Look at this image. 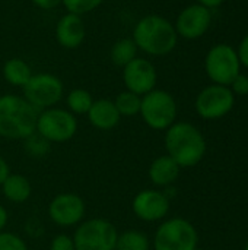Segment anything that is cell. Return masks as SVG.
Instances as JSON below:
<instances>
[{
    "label": "cell",
    "instance_id": "6da1fadb",
    "mask_svg": "<svg viewBox=\"0 0 248 250\" xmlns=\"http://www.w3.org/2000/svg\"><path fill=\"white\" fill-rule=\"evenodd\" d=\"M167 155L181 168L197 166L206 154V141L202 132L191 123L175 122L165 130Z\"/></svg>",
    "mask_w": 248,
    "mask_h": 250
},
{
    "label": "cell",
    "instance_id": "7a4b0ae2",
    "mask_svg": "<svg viewBox=\"0 0 248 250\" xmlns=\"http://www.w3.org/2000/svg\"><path fill=\"white\" fill-rule=\"evenodd\" d=\"M133 41L149 56H167L178 42V34L171 21L161 15H146L133 28Z\"/></svg>",
    "mask_w": 248,
    "mask_h": 250
},
{
    "label": "cell",
    "instance_id": "3957f363",
    "mask_svg": "<svg viewBox=\"0 0 248 250\" xmlns=\"http://www.w3.org/2000/svg\"><path fill=\"white\" fill-rule=\"evenodd\" d=\"M38 110L23 97L4 94L0 97V136L1 139L23 141L35 132Z\"/></svg>",
    "mask_w": 248,
    "mask_h": 250
},
{
    "label": "cell",
    "instance_id": "277c9868",
    "mask_svg": "<svg viewBox=\"0 0 248 250\" xmlns=\"http://www.w3.org/2000/svg\"><path fill=\"white\" fill-rule=\"evenodd\" d=\"M177 101L164 89H152L142 97L139 116L153 130H167L177 120Z\"/></svg>",
    "mask_w": 248,
    "mask_h": 250
},
{
    "label": "cell",
    "instance_id": "5b68a950",
    "mask_svg": "<svg viewBox=\"0 0 248 250\" xmlns=\"http://www.w3.org/2000/svg\"><path fill=\"white\" fill-rule=\"evenodd\" d=\"M76 250H115L118 231L105 218L83 220L73 233Z\"/></svg>",
    "mask_w": 248,
    "mask_h": 250
},
{
    "label": "cell",
    "instance_id": "8992f818",
    "mask_svg": "<svg viewBox=\"0 0 248 250\" xmlns=\"http://www.w3.org/2000/svg\"><path fill=\"white\" fill-rule=\"evenodd\" d=\"M199 236L194 226L184 218H170L155 231L153 250H194Z\"/></svg>",
    "mask_w": 248,
    "mask_h": 250
},
{
    "label": "cell",
    "instance_id": "52a82bcc",
    "mask_svg": "<svg viewBox=\"0 0 248 250\" xmlns=\"http://www.w3.org/2000/svg\"><path fill=\"white\" fill-rule=\"evenodd\" d=\"M35 132L50 144H64L77 132V119L67 108L51 107L38 113Z\"/></svg>",
    "mask_w": 248,
    "mask_h": 250
},
{
    "label": "cell",
    "instance_id": "ba28073f",
    "mask_svg": "<svg viewBox=\"0 0 248 250\" xmlns=\"http://www.w3.org/2000/svg\"><path fill=\"white\" fill-rule=\"evenodd\" d=\"M205 70L213 83L229 86L235 76L241 73L237 50L225 42L213 45L205 57Z\"/></svg>",
    "mask_w": 248,
    "mask_h": 250
},
{
    "label": "cell",
    "instance_id": "9c48e42d",
    "mask_svg": "<svg viewBox=\"0 0 248 250\" xmlns=\"http://www.w3.org/2000/svg\"><path fill=\"white\" fill-rule=\"evenodd\" d=\"M23 98L38 111L56 107L64 94L63 82L53 73L32 75L26 85L22 88Z\"/></svg>",
    "mask_w": 248,
    "mask_h": 250
},
{
    "label": "cell",
    "instance_id": "30bf717a",
    "mask_svg": "<svg viewBox=\"0 0 248 250\" xmlns=\"http://www.w3.org/2000/svg\"><path fill=\"white\" fill-rule=\"evenodd\" d=\"M235 104V95L229 86L212 83L203 88L194 101L197 114L205 120H216L227 116Z\"/></svg>",
    "mask_w": 248,
    "mask_h": 250
},
{
    "label": "cell",
    "instance_id": "8fae6325",
    "mask_svg": "<svg viewBox=\"0 0 248 250\" xmlns=\"http://www.w3.org/2000/svg\"><path fill=\"white\" fill-rule=\"evenodd\" d=\"M47 214L51 223L60 229L77 227L85 220L86 204L76 193H58L50 201Z\"/></svg>",
    "mask_w": 248,
    "mask_h": 250
},
{
    "label": "cell",
    "instance_id": "7c38bea8",
    "mask_svg": "<svg viewBox=\"0 0 248 250\" xmlns=\"http://www.w3.org/2000/svg\"><path fill=\"white\" fill-rule=\"evenodd\" d=\"M212 25V10L200 3L186 6L177 16L174 23L178 37L186 40H197L203 37Z\"/></svg>",
    "mask_w": 248,
    "mask_h": 250
},
{
    "label": "cell",
    "instance_id": "4fadbf2b",
    "mask_svg": "<svg viewBox=\"0 0 248 250\" xmlns=\"http://www.w3.org/2000/svg\"><path fill=\"white\" fill-rule=\"evenodd\" d=\"M156 81V67L148 59L136 57L123 67V82L126 89L140 97L155 89Z\"/></svg>",
    "mask_w": 248,
    "mask_h": 250
},
{
    "label": "cell",
    "instance_id": "5bb4252c",
    "mask_svg": "<svg viewBox=\"0 0 248 250\" xmlns=\"http://www.w3.org/2000/svg\"><path fill=\"white\" fill-rule=\"evenodd\" d=\"M132 211L137 220L156 223L164 220L170 212L168 196L156 189H145L136 193L132 201Z\"/></svg>",
    "mask_w": 248,
    "mask_h": 250
},
{
    "label": "cell",
    "instance_id": "9a60e30c",
    "mask_svg": "<svg viewBox=\"0 0 248 250\" xmlns=\"http://www.w3.org/2000/svg\"><path fill=\"white\" fill-rule=\"evenodd\" d=\"M56 40L60 47L67 50H75L82 45L86 37V28L82 16L75 13L63 15L56 25Z\"/></svg>",
    "mask_w": 248,
    "mask_h": 250
},
{
    "label": "cell",
    "instance_id": "2e32d148",
    "mask_svg": "<svg viewBox=\"0 0 248 250\" xmlns=\"http://www.w3.org/2000/svg\"><path fill=\"white\" fill-rule=\"evenodd\" d=\"M88 122L98 130H113L118 126L121 116L114 105V101L107 98L94 100L88 114Z\"/></svg>",
    "mask_w": 248,
    "mask_h": 250
},
{
    "label": "cell",
    "instance_id": "e0dca14e",
    "mask_svg": "<svg viewBox=\"0 0 248 250\" xmlns=\"http://www.w3.org/2000/svg\"><path fill=\"white\" fill-rule=\"evenodd\" d=\"M181 167L170 157V155H161L152 161L148 170L149 180L156 188H168L177 182L180 177Z\"/></svg>",
    "mask_w": 248,
    "mask_h": 250
},
{
    "label": "cell",
    "instance_id": "ac0fdd59",
    "mask_svg": "<svg viewBox=\"0 0 248 250\" xmlns=\"http://www.w3.org/2000/svg\"><path fill=\"white\" fill-rule=\"evenodd\" d=\"M6 201L12 204H25L32 195V185L29 179L19 173H10L0 186Z\"/></svg>",
    "mask_w": 248,
    "mask_h": 250
},
{
    "label": "cell",
    "instance_id": "d6986e66",
    "mask_svg": "<svg viewBox=\"0 0 248 250\" xmlns=\"http://www.w3.org/2000/svg\"><path fill=\"white\" fill-rule=\"evenodd\" d=\"M3 78L4 81L12 85V86H18V88H23L26 85V82L31 79V76L34 75L31 70V66L18 57H12L9 60L4 62L3 64Z\"/></svg>",
    "mask_w": 248,
    "mask_h": 250
},
{
    "label": "cell",
    "instance_id": "ffe728a7",
    "mask_svg": "<svg viewBox=\"0 0 248 250\" xmlns=\"http://www.w3.org/2000/svg\"><path fill=\"white\" fill-rule=\"evenodd\" d=\"M137 51H139V48L132 37L120 38L113 44V47L110 50V59H111L113 64H115L118 67H124L127 63H130L133 59L137 57Z\"/></svg>",
    "mask_w": 248,
    "mask_h": 250
},
{
    "label": "cell",
    "instance_id": "44dd1931",
    "mask_svg": "<svg viewBox=\"0 0 248 250\" xmlns=\"http://www.w3.org/2000/svg\"><path fill=\"white\" fill-rule=\"evenodd\" d=\"M92 103H94L92 94L83 88H75L66 97V107L75 116L88 114Z\"/></svg>",
    "mask_w": 248,
    "mask_h": 250
},
{
    "label": "cell",
    "instance_id": "7402d4cb",
    "mask_svg": "<svg viewBox=\"0 0 248 250\" xmlns=\"http://www.w3.org/2000/svg\"><path fill=\"white\" fill-rule=\"evenodd\" d=\"M115 250H151V240L143 231L126 230L118 233Z\"/></svg>",
    "mask_w": 248,
    "mask_h": 250
},
{
    "label": "cell",
    "instance_id": "603a6c76",
    "mask_svg": "<svg viewBox=\"0 0 248 250\" xmlns=\"http://www.w3.org/2000/svg\"><path fill=\"white\" fill-rule=\"evenodd\" d=\"M114 105L118 110L121 117H134V116H139L140 113L142 97L132 91L124 89L118 92V95L114 98Z\"/></svg>",
    "mask_w": 248,
    "mask_h": 250
},
{
    "label": "cell",
    "instance_id": "cb8c5ba5",
    "mask_svg": "<svg viewBox=\"0 0 248 250\" xmlns=\"http://www.w3.org/2000/svg\"><path fill=\"white\" fill-rule=\"evenodd\" d=\"M23 151L31 158H44L50 154L51 144L45 138H42L39 133L34 132L32 135L23 139Z\"/></svg>",
    "mask_w": 248,
    "mask_h": 250
},
{
    "label": "cell",
    "instance_id": "d4e9b609",
    "mask_svg": "<svg viewBox=\"0 0 248 250\" xmlns=\"http://www.w3.org/2000/svg\"><path fill=\"white\" fill-rule=\"evenodd\" d=\"M104 3V0H61V4L67 10V13L75 15H86L99 7Z\"/></svg>",
    "mask_w": 248,
    "mask_h": 250
},
{
    "label": "cell",
    "instance_id": "484cf974",
    "mask_svg": "<svg viewBox=\"0 0 248 250\" xmlns=\"http://www.w3.org/2000/svg\"><path fill=\"white\" fill-rule=\"evenodd\" d=\"M0 250H28V245L19 234L4 230L0 233Z\"/></svg>",
    "mask_w": 248,
    "mask_h": 250
},
{
    "label": "cell",
    "instance_id": "4316f807",
    "mask_svg": "<svg viewBox=\"0 0 248 250\" xmlns=\"http://www.w3.org/2000/svg\"><path fill=\"white\" fill-rule=\"evenodd\" d=\"M50 250H76L73 237L66 233L56 234L50 242Z\"/></svg>",
    "mask_w": 248,
    "mask_h": 250
},
{
    "label": "cell",
    "instance_id": "83f0119b",
    "mask_svg": "<svg viewBox=\"0 0 248 250\" xmlns=\"http://www.w3.org/2000/svg\"><path fill=\"white\" fill-rule=\"evenodd\" d=\"M229 89L232 91L234 95H241V97L248 95V75L238 73L235 79L231 82Z\"/></svg>",
    "mask_w": 248,
    "mask_h": 250
},
{
    "label": "cell",
    "instance_id": "f1b7e54d",
    "mask_svg": "<svg viewBox=\"0 0 248 250\" xmlns=\"http://www.w3.org/2000/svg\"><path fill=\"white\" fill-rule=\"evenodd\" d=\"M235 50H237V54H238L241 66H244V67L248 69V34L241 40L238 48H235Z\"/></svg>",
    "mask_w": 248,
    "mask_h": 250
},
{
    "label": "cell",
    "instance_id": "f546056e",
    "mask_svg": "<svg viewBox=\"0 0 248 250\" xmlns=\"http://www.w3.org/2000/svg\"><path fill=\"white\" fill-rule=\"evenodd\" d=\"M37 7L44 9V10H50V9H56L57 6L61 4V0H31Z\"/></svg>",
    "mask_w": 248,
    "mask_h": 250
},
{
    "label": "cell",
    "instance_id": "4dcf8cb0",
    "mask_svg": "<svg viewBox=\"0 0 248 250\" xmlns=\"http://www.w3.org/2000/svg\"><path fill=\"white\" fill-rule=\"evenodd\" d=\"M10 174V168H9V164H7V161L0 155V186H1V183L6 180V177Z\"/></svg>",
    "mask_w": 248,
    "mask_h": 250
},
{
    "label": "cell",
    "instance_id": "1f68e13d",
    "mask_svg": "<svg viewBox=\"0 0 248 250\" xmlns=\"http://www.w3.org/2000/svg\"><path fill=\"white\" fill-rule=\"evenodd\" d=\"M7 223H9V212H7V209L0 204V233L6 230Z\"/></svg>",
    "mask_w": 248,
    "mask_h": 250
},
{
    "label": "cell",
    "instance_id": "d6a6232c",
    "mask_svg": "<svg viewBox=\"0 0 248 250\" xmlns=\"http://www.w3.org/2000/svg\"><path fill=\"white\" fill-rule=\"evenodd\" d=\"M227 0H197V3H200V4H203V6H206V7H209L210 10L212 9H215V7H219L221 4H224Z\"/></svg>",
    "mask_w": 248,
    "mask_h": 250
},
{
    "label": "cell",
    "instance_id": "836d02e7",
    "mask_svg": "<svg viewBox=\"0 0 248 250\" xmlns=\"http://www.w3.org/2000/svg\"><path fill=\"white\" fill-rule=\"evenodd\" d=\"M194 250H203V249H199V248H196V249H194Z\"/></svg>",
    "mask_w": 248,
    "mask_h": 250
},
{
    "label": "cell",
    "instance_id": "e575fe53",
    "mask_svg": "<svg viewBox=\"0 0 248 250\" xmlns=\"http://www.w3.org/2000/svg\"><path fill=\"white\" fill-rule=\"evenodd\" d=\"M246 250H248V243H247V246H246Z\"/></svg>",
    "mask_w": 248,
    "mask_h": 250
},
{
    "label": "cell",
    "instance_id": "d590c367",
    "mask_svg": "<svg viewBox=\"0 0 248 250\" xmlns=\"http://www.w3.org/2000/svg\"><path fill=\"white\" fill-rule=\"evenodd\" d=\"M0 141H1V136H0Z\"/></svg>",
    "mask_w": 248,
    "mask_h": 250
}]
</instances>
